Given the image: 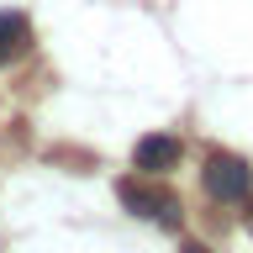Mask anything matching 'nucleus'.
I'll list each match as a JSON object with an SVG mask.
<instances>
[{
    "mask_svg": "<svg viewBox=\"0 0 253 253\" xmlns=\"http://www.w3.org/2000/svg\"><path fill=\"white\" fill-rule=\"evenodd\" d=\"M253 185V169L237 153H211L206 158V195L211 201H243Z\"/></svg>",
    "mask_w": 253,
    "mask_h": 253,
    "instance_id": "nucleus-1",
    "label": "nucleus"
},
{
    "mask_svg": "<svg viewBox=\"0 0 253 253\" xmlns=\"http://www.w3.org/2000/svg\"><path fill=\"white\" fill-rule=\"evenodd\" d=\"M116 201L132 211V216H158V221H179V201H174L169 190H153V185H137V179H122L116 185Z\"/></svg>",
    "mask_w": 253,
    "mask_h": 253,
    "instance_id": "nucleus-2",
    "label": "nucleus"
},
{
    "mask_svg": "<svg viewBox=\"0 0 253 253\" xmlns=\"http://www.w3.org/2000/svg\"><path fill=\"white\" fill-rule=\"evenodd\" d=\"M132 164H137L142 174H169L174 164H179V137H169V132H148V137H137Z\"/></svg>",
    "mask_w": 253,
    "mask_h": 253,
    "instance_id": "nucleus-3",
    "label": "nucleus"
},
{
    "mask_svg": "<svg viewBox=\"0 0 253 253\" xmlns=\"http://www.w3.org/2000/svg\"><path fill=\"white\" fill-rule=\"evenodd\" d=\"M32 42V32H27V16H16V11H0V63L16 58V53H27Z\"/></svg>",
    "mask_w": 253,
    "mask_h": 253,
    "instance_id": "nucleus-4",
    "label": "nucleus"
},
{
    "mask_svg": "<svg viewBox=\"0 0 253 253\" xmlns=\"http://www.w3.org/2000/svg\"><path fill=\"white\" fill-rule=\"evenodd\" d=\"M185 253H211V248H201V243H190V248H185Z\"/></svg>",
    "mask_w": 253,
    "mask_h": 253,
    "instance_id": "nucleus-5",
    "label": "nucleus"
},
{
    "mask_svg": "<svg viewBox=\"0 0 253 253\" xmlns=\"http://www.w3.org/2000/svg\"><path fill=\"white\" fill-rule=\"evenodd\" d=\"M248 232H253V211H248Z\"/></svg>",
    "mask_w": 253,
    "mask_h": 253,
    "instance_id": "nucleus-6",
    "label": "nucleus"
}]
</instances>
